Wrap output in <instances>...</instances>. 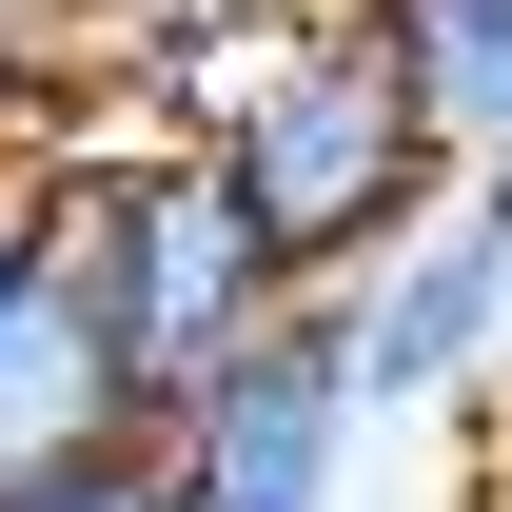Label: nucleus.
Segmentation results:
<instances>
[{"instance_id": "obj_2", "label": "nucleus", "mask_w": 512, "mask_h": 512, "mask_svg": "<svg viewBox=\"0 0 512 512\" xmlns=\"http://www.w3.org/2000/svg\"><path fill=\"white\" fill-rule=\"evenodd\" d=\"M60 217H79V256H99L138 434L197 414L237 355H276V335L316 316V296L276 276V237H256V197L217 178V138H99V158H60Z\"/></svg>"}, {"instance_id": "obj_8", "label": "nucleus", "mask_w": 512, "mask_h": 512, "mask_svg": "<svg viewBox=\"0 0 512 512\" xmlns=\"http://www.w3.org/2000/svg\"><path fill=\"white\" fill-rule=\"evenodd\" d=\"M79 99V0H0V119Z\"/></svg>"}, {"instance_id": "obj_6", "label": "nucleus", "mask_w": 512, "mask_h": 512, "mask_svg": "<svg viewBox=\"0 0 512 512\" xmlns=\"http://www.w3.org/2000/svg\"><path fill=\"white\" fill-rule=\"evenodd\" d=\"M355 20L394 40L414 119H434L453 158H473V138H493V99H512V0H355Z\"/></svg>"}, {"instance_id": "obj_7", "label": "nucleus", "mask_w": 512, "mask_h": 512, "mask_svg": "<svg viewBox=\"0 0 512 512\" xmlns=\"http://www.w3.org/2000/svg\"><path fill=\"white\" fill-rule=\"evenodd\" d=\"M0 512H178V493H158V434H99V453H40V473H0Z\"/></svg>"}, {"instance_id": "obj_10", "label": "nucleus", "mask_w": 512, "mask_h": 512, "mask_svg": "<svg viewBox=\"0 0 512 512\" xmlns=\"http://www.w3.org/2000/svg\"><path fill=\"white\" fill-rule=\"evenodd\" d=\"M20 217H40V158H0V237H20Z\"/></svg>"}, {"instance_id": "obj_3", "label": "nucleus", "mask_w": 512, "mask_h": 512, "mask_svg": "<svg viewBox=\"0 0 512 512\" xmlns=\"http://www.w3.org/2000/svg\"><path fill=\"white\" fill-rule=\"evenodd\" d=\"M138 434L119 394V316H99V256L60 217V158H40V217L0 237V473H40V453H99Z\"/></svg>"}, {"instance_id": "obj_5", "label": "nucleus", "mask_w": 512, "mask_h": 512, "mask_svg": "<svg viewBox=\"0 0 512 512\" xmlns=\"http://www.w3.org/2000/svg\"><path fill=\"white\" fill-rule=\"evenodd\" d=\"M335 473H355V394H335L316 316L276 355H237L197 414H158V493L178 512H335Z\"/></svg>"}, {"instance_id": "obj_1", "label": "nucleus", "mask_w": 512, "mask_h": 512, "mask_svg": "<svg viewBox=\"0 0 512 512\" xmlns=\"http://www.w3.org/2000/svg\"><path fill=\"white\" fill-rule=\"evenodd\" d=\"M217 178L256 197V237H276V276L296 296H335V276H375L414 217H453V138L414 119V79H394V40L335 0V20H276L237 79H217Z\"/></svg>"}, {"instance_id": "obj_9", "label": "nucleus", "mask_w": 512, "mask_h": 512, "mask_svg": "<svg viewBox=\"0 0 512 512\" xmlns=\"http://www.w3.org/2000/svg\"><path fill=\"white\" fill-rule=\"evenodd\" d=\"M453 217H473V237L512 256V99H493V138H473V158H453Z\"/></svg>"}, {"instance_id": "obj_4", "label": "nucleus", "mask_w": 512, "mask_h": 512, "mask_svg": "<svg viewBox=\"0 0 512 512\" xmlns=\"http://www.w3.org/2000/svg\"><path fill=\"white\" fill-rule=\"evenodd\" d=\"M493 316H512V256L473 237V217H414L375 276H335V296H316V355H335V394H355V434L414 414V394H453L473 355H493Z\"/></svg>"}]
</instances>
